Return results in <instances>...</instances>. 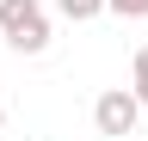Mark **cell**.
<instances>
[{
	"instance_id": "obj_1",
	"label": "cell",
	"mask_w": 148,
	"mask_h": 141,
	"mask_svg": "<svg viewBox=\"0 0 148 141\" xmlns=\"http://www.w3.org/2000/svg\"><path fill=\"white\" fill-rule=\"evenodd\" d=\"M0 37L12 55H43L49 49V6L43 0H0Z\"/></svg>"
},
{
	"instance_id": "obj_2",
	"label": "cell",
	"mask_w": 148,
	"mask_h": 141,
	"mask_svg": "<svg viewBox=\"0 0 148 141\" xmlns=\"http://www.w3.org/2000/svg\"><path fill=\"white\" fill-rule=\"evenodd\" d=\"M136 123H142V98L130 92V86H111V92L92 98V129L99 135H136Z\"/></svg>"
},
{
	"instance_id": "obj_3",
	"label": "cell",
	"mask_w": 148,
	"mask_h": 141,
	"mask_svg": "<svg viewBox=\"0 0 148 141\" xmlns=\"http://www.w3.org/2000/svg\"><path fill=\"white\" fill-rule=\"evenodd\" d=\"M56 12L74 19V25H86V19H99V12H105V0H56Z\"/></svg>"
},
{
	"instance_id": "obj_4",
	"label": "cell",
	"mask_w": 148,
	"mask_h": 141,
	"mask_svg": "<svg viewBox=\"0 0 148 141\" xmlns=\"http://www.w3.org/2000/svg\"><path fill=\"white\" fill-rule=\"evenodd\" d=\"M130 92L142 98V111H148V43L136 49V61H130Z\"/></svg>"
},
{
	"instance_id": "obj_5",
	"label": "cell",
	"mask_w": 148,
	"mask_h": 141,
	"mask_svg": "<svg viewBox=\"0 0 148 141\" xmlns=\"http://www.w3.org/2000/svg\"><path fill=\"white\" fill-rule=\"evenodd\" d=\"M105 12H117V19H148V0H105Z\"/></svg>"
}]
</instances>
